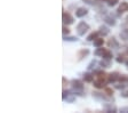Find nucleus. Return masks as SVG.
Wrapping results in <instances>:
<instances>
[{"label":"nucleus","instance_id":"obj_1","mask_svg":"<svg viewBox=\"0 0 128 113\" xmlns=\"http://www.w3.org/2000/svg\"><path fill=\"white\" fill-rule=\"evenodd\" d=\"M71 86H72V92L77 95H81L84 90V85L80 80H77V79H73L71 81Z\"/></svg>","mask_w":128,"mask_h":113},{"label":"nucleus","instance_id":"obj_2","mask_svg":"<svg viewBox=\"0 0 128 113\" xmlns=\"http://www.w3.org/2000/svg\"><path fill=\"white\" fill-rule=\"evenodd\" d=\"M88 30H89V25H88L86 22H84V21L79 22V24L77 25V33H78V35H84L88 31Z\"/></svg>","mask_w":128,"mask_h":113},{"label":"nucleus","instance_id":"obj_3","mask_svg":"<svg viewBox=\"0 0 128 113\" xmlns=\"http://www.w3.org/2000/svg\"><path fill=\"white\" fill-rule=\"evenodd\" d=\"M62 21H63V24H64V25H70V24H72V23L74 22V19H73V17H72L69 13H66V11L63 10V15H62Z\"/></svg>","mask_w":128,"mask_h":113},{"label":"nucleus","instance_id":"obj_4","mask_svg":"<svg viewBox=\"0 0 128 113\" xmlns=\"http://www.w3.org/2000/svg\"><path fill=\"white\" fill-rule=\"evenodd\" d=\"M106 81L108 79H102V78H97L95 81H94V87H96V88H104L105 87V85H106Z\"/></svg>","mask_w":128,"mask_h":113},{"label":"nucleus","instance_id":"obj_5","mask_svg":"<svg viewBox=\"0 0 128 113\" xmlns=\"http://www.w3.org/2000/svg\"><path fill=\"white\" fill-rule=\"evenodd\" d=\"M88 14V9L85 8V7H79V8L76 10V16L79 17V18H81V17L86 16Z\"/></svg>","mask_w":128,"mask_h":113},{"label":"nucleus","instance_id":"obj_6","mask_svg":"<svg viewBox=\"0 0 128 113\" xmlns=\"http://www.w3.org/2000/svg\"><path fill=\"white\" fill-rule=\"evenodd\" d=\"M119 73L118 72H112L110 74H108V82H116L119 80Z\"/></svg>","mask_w":128,"mask_h":113},{"label":"nucleus","instance_id":"obj_7","mask_svg":"<svg viewBox=\"0 0 128 113\" xmlns=\"http://www.w3.org/2000/svg\"><path fill=\"white\" fill-rule=\"evenodd\" d=\"M88 54H89V49H87V48L80 49V50L78 51V61H81V59H84Z\"/></svg>","mask_w":128,"mask_h":113},{"label":"nucleus","instance_id":"obj_8","mask_svg":"<svg viewBox=\"0 0 128 113\" xmlns=\"http://www.w3.org/2000/svg\"><path fill=\"white\" fill-rule=\"evenodd\" d=\"M108 46H109V48L118 49V48H119V42L116 40L114 38H111V39L108 41Z\"/></svg>","mask_w":128,"mask_h":113},{"label":"nucleus","instance_id":"obj_9","mask_svg":"<svg viewBox=\"0 0 128 113\" xmlns=\"http://www.w3.org/2000/svg\"><path fill=\"white\" fill-rule=\"evenodd\" d=\"M117 11L119 14H122V13H125V11H128V2H125V1H124V2H121Z\"/></svg>","mask_w":128,"mask_h":113},{"label":"nucleus","instance_id":"obj_10","mask_svg":"<svg viewBox=\"0 0 128 113\" xmlns=\"http://www.w3.org/2000/svg\"><path fill=\"white\" fill-rule=\"evenodd\" d=\"M98 33L102 35V37H105V35H108L110 33V30L108 29L105 25H101L98 29Z\"/></svg>","mask_w":128,"mask_h":113},{"label":"nucleus","instance_id":"obj_11","mask_svg":"<svg viewBox=\"0 0 128 113\" xmlns=\"http://www.w3.org/2000/svg\"><path fill=\"white\" fill-rule=\"evenodd\" d=\"M104 108H105V111H106V112H112V113L117 112V108H116L114 105L110 104V103H105V104H104Z\"/></svg>","mask_w":128,"mask_h":113},{"label":"nucleus","instance_id":"obj_12","mask_svg":"<svg viewBox=\"0 0 128 113\" xmlns=\"http://www.w3.org/2000/svg\"><path fill=\"white\" fill-rule=\"evenodd\" d=\"M106 53V49H104V48H102V47H97V49L95 50V56H101V57H103L104 56V54Z\"/></svg>","mask_w":128,"mask_h":113},{"label":"nucleus","instance_id":"obj_13","mask_svg":"<svg viewBox=\"0 0 128 113\" xmlns=\"http://www.w3.org/2000/svg\"><path fill=\"white\" fill-rule=\"evenodd\" d=\"M104 21H105V23H106L108 25H111V26H114L116 25V19L112 16H106L104 18Z\"/></svg>","mask_w":128,"mask_h":113},{"label":"nucleus","instance_id":"obj_14","mask_svg":"<svg viewBox=\"0 0 128 113\" xmlns=\"http://www.w3.org/2000/svg\"><path fill=\"white\" fill-rule=\"evenodd\" d=\"M100 65L103 67H110V65H111V59H106V58H103L100 62Z\"/></svg>","mask_w":128,"mask_h":113},{"label":"nucleus","instance_id":"obj_15","mask_svg":"<svg viewBox=\"0 0 128 113\" xmlns=\"http://www.w3.org/2000/svg\"><path fill=\"white\" fill-rule=\"evenodd\" d=\"M104 43V39L103 38H96L94 40V46L95 47H102Z\"/></svg>","mask_w":128,"mask_h":113},{"label":"nucleus","instance_id":"obj_16","mask_svg":"<svg viewBox=\"0 0 128 113\" xmlns=\"http://www.w3.org/2000/svg\"><path fill=\"white\" fill-rule=\"evenodd\" d=\"M120 38L122 39L124 41H128V30L125 29L120 32Z\"/></svg>","mask_w":128,"mask_h":113},{"label":"nucleus","instance_id":"obj_17","mask_svg":"<svg viewBox=\"0 0 128 113\" xmlns=\"http://www.w3.org/2000/svg\"><path fill=\"white\" fill-rule=\"evenodd\" d=\"M98 34H100L98 31H97V32H92L87 37V40H88V41H94L96 38H98Z\"/></svg>","mask_w":128,"mask_h":113},{"label":"nucleus","instance_id":"obj_18","mask_svg":"<svg viewBox=\"0 0 128 113\" xmlns=\"http://www.w3.org/2000/svg\"><path fill=\"white\" fill-rule=\"evenodd\" d=\"M84 80H85L86 82H92V81L94 80V75L90 74V73H85V74H84Z\"/></svg>","mask_w":128,"mask_h":113},{"label":"nucleus","instance_id":"obj_19","mask_svg":"<svg viewBox=\"0 0 128 113\" xmlns=\"http://www.w3.org/2000/svg\"><path fill=\"white\" fill-rule=\"evenodd\" d=\"M93 97L94 98H96V100H102V101L105 100L104 95L101 94V93H97V92H93Z\"/></svg>","mask_w":128,"mask_h":113},{"label":"nucleus","instance_id":"obj_20","mask_svg":"<svg viewBox=\"0 0 128 113\" xmlns=\"http://www.w3.org/2000/svg\"><path fill=\"white\" fill-rule=\"evenodd\" d=\"M119 81L122 84H128V75L126 74H120L119 75Z\"/></svg>","mask_w":128,"mask_h":113},{"label":"nucleus","instance_id":"obj_21","mask_svg":"<svg viewBox=\"0 0 128 113\" xmlns=\"http://www.w3.org/2000/svg\"><path fill=\"white\" fill-rule=\"evenodd\" d=\"M106 2H108V6H109V7H114V6L119 2V0H108Z\"/></svg>","mask_w":128,"mask_h":113},{"label":"nucleus","instance_id":"obj_22","mask_svg":"<svg viewBox=\"0 0 128 113\" xmlns=\"http://www.w3.org/2000/svg\"><path fill=\"white\" fill-rule=\"evenodd\" d=\"M112 57H113V55H112V53L110 50H106V53L104 54L103 58H106V59H112Z\"/></svg>","mask_w":128,"mask_h":113},{"label":"nucleus","instance_id":"obj_23","mask_svg":"<svg viewBox=\"0 0 128 113\" xmlns=\"http://www.w3.org/2000/svg\"><path fill=\"white\" fill-rule=\"evenodd\" d=\"M63 39L65 41H77L78 40V38H76V37H66V35H64Z\"/></svg>","mask_w":128,"mask_h":113},{"label":"nucleus","instance_id":"obj_24","mask_svg":"<svg viewBox=\"0 0 128 113\" xmlns=\"http://www.w3.org/2000/svg\"><path fill=\"white\" fill-rule=\"evenodd\" d=\"M62 32H63V34H64V35H68V34L70 33V29L66 26V25H64L63 29H62Z\"/></svg>","mask_w":128,"mask_h":113},{"label":"nucleus","instance_id":"obj_25","mask_svg":"<svg viewBox=\"0 0 128 113\" xmlns=\"http://www.w3.org/2000/svg\"><path fill=\"white\" fill-rule=\"evenodd\" d=\"M95 65H96V61L94 59V61H92L89 64H88V66H87V69L88 70H93L94 67H95Z\"/></svg>","mask_w":128,"mask_h":113},{"label":"nucleus","instance_id":"obj_26","mask_svg":"<svg viewBox=\"0 0 128 113\" xmlns=\"http://www.w3.org/2000/svg\"><path fill=\"white\" fill-rule=\"evenodd\" d=\"M105 94H106L108 96H112V95H113V90H112L111 88H108V87H105Z\"/></svg>","mask_w":128,"mask_h":113},{"label":"nucleus","instance_id":"obj_27","mask_svg":"<svg viewBox=\"0 0 128 113\" xmlns=\"http://www.w3.org/2000/svg\"><path fill=\"white\" fill-rule=\"evenodd\" d=\"M69 95H70V93L68 92V90H65V89H64V90H63V96H62V100L65 101L68 98V96H69Z\"/></svg>","mask_w":128,"mask_h":113},{"label":"nucleus","instance_id":"obj_28","mask_svg":"<svg viewBox=\"0 0 128 113\" xmlns=\"http://www.w3.org/2000/svg\"><path fill=\"white\" fill-rule=\"evenodd\" d=\"M117 62H118V63H124V62H125L124 55H118V57H117Z\"/></svg>","mask_w":128,"mask_h":113},{"label":"nucleus","instance_id":"obj_29","mask_svg":"<svg viewBox=\"0 0 128 113\" xmlns=\"http://www.w3.org/2000/svg\"><path fill=\"white\" fill-rule=\"evenodd\" d=\"M116 88H117V89H124V88H125V84L120 82L119 85H116Z\"/></svg>","mask_w":128,"mask_h":113},{"label":"nucleus","instance_id":"obj_30","mask_svg":"<svg viewBox=\"0 0 128 113\" xmlns=\"http://www.w3.org/2000/svg\"><path fill=\"white\" fill-rule=\"evenodd\" d=\"M120 112H122V113H128V106L121 108V109H120Z\"/></svg>","mask_w":128,"mask_h":113},{"label":"nucleus","instance_id":"obj_31","mask_svg":"<svg viewBox=\"0 0 128 113\" xmlns=\"http://www.w3.org/2000/svg\"><path fill=\"white\" fill-rule=\"evenodd\" d=\"M120 95H121V97H125V98H126V97H128V92H127V90H125V92H122Z\"/></svg>","mask_w":128,"mask_h":113},{"label":"nucleus","instance_id":"obj_32","mask_svg":"<svg viewBox=\"0 0 128 113\" xmlns=\"http://www.w3.org/2000/svg\"><path fill=\"white\" fill-rule=\"evenodd\" d=\"M74 100H76V97H74V96H71V97H69V98H66V101H68V102H70V103H72Z\"/></svg>","mask_w":128,"mask_h":113},{"label":"nucleus","instance_id":"obj_33","mask_svg":"<svg viewBox=\"0 0 128 113\" xmlns=\"http://www.w3.org/2000/svg\"><path fill=\"white\" fill-rule=\"evenodd\" d=\"M62 80H63V86H65V78H63Z\"/></svg>","mask_w":128,"mask_h":113},{"label":"nucleus","instance_id":"obj_34","mask_svg":"<svg viewBox=\"0 0 128 113\" xmlns=\"http://www.w3.org/2000/svg\"><path fill=\"white\" fill-rule=\"evenodd\" d=\"M101 1H103V2H106L108 0H101Z\"/></svg>","mask_w":128,"mask_h":113},{"label":"nucleus","instance_id":"obj_35","mask_svg":"<svg viewBox=\"0 0 128 113\" xmlns=\"http://www.w3.org/2000/svg\"><path fill=\"white\" fill-rule=\"evenodd\" d=\"M126 64H127V69H128V62H126Z\"/></svg>","mask_w":128,"mask_h":113}]
</instances>
